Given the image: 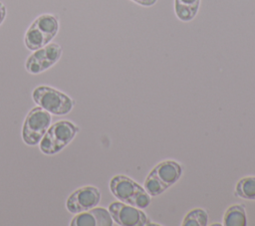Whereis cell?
Segmentation results:
<instances>
[{"mask_svg": "<svg viewBox=\"0 0 255 226\" xmlns=\"http://www.w3.org/2000/svg\"><path fill=\"white\" fill-rule=\"evenodd\" d=\"M52 123V114L37 106L27 113L21 131L22 140L29 146L39 144Z\"/></svg>", "mask_w": 255, "mask_h": 226, "instance_id": "cell-4", "label": "cell"}, {"mask_svg": "<svg viewBox=\"0 0 255 226\" xmlns=\"http://www.w3.org/2000/svg\"><path fill=\"white\" fill-rule=\"evenodd\" d=\"M223 225L225 226H245L246 211L244 206L237 204L230 206L224 213Z\"/></svg>", "mask_w": 255, "mask_h": 226, "instance_id": "cell-13", "label": "cell"}, {"mask_svg": "<svg viewBox=\"0 0 255 226\" xmlns=\"http://www.w3.org/2000/svg\"><path fill=\"white\" fill-rule=\"evenodd\" d=\"M149 173L157 177L168 188L180 178L182 168L180 164L174 160H164L155 165Z\"/></svg>", "mask_w": 255, "mask_h": 226, "instance_id": "cell-9", "label": "cell"}, {"mask_svg": "<svg viewBox=\"0 0 255 226\" xmlns=\"http://www.w3.org/2000/svg\"><path fill=\"white\" fill-rule=\"evenodd\" d=\"M62 57V48L58 43L50 42L26 59L25 69L29 74L38 75L53 67Z\"/></svg>", "mask_w": 255, "mask_h": 226, "instance_id": "cell-5", "label": "cell"}, {"mask_svg": "<svg viewBox=\"0 0 255 226\" xmlns=\"http://www.w3.org/2000/svg\"><path fill=\"white\" fill-rule=\"evenodd\" d=\"M71 226H112L114 220L106 208L94 207L90 210L75 214Z\"/></svg>", "mask_w": 255, "mask_h": 226, "instance_id": "cell-8", "label": "cell"}, {"mask_svg": "<svg viewBox=\"0 0 255 226\" xmlns=\"http://www.w3.org/2000/svg\"><path fill=\"white\" fill-rule=\"evenodd\" d=\"M108 210L114 222L121 226H144L148 224L147 217L140 208L122 201L111 203Z\"/></svg>", "mask_w": 255, "mask_h": 226, "instance_id": "cell-7", "label": "cell"}, {"mask_svg": "<svg viewBox=\"0 0 255 226\" xmlns=\"http://www.w3.org/2000/svg\"><path fill=\"white\" fill-rule=\"evenodd\" d=\"M34 103L54 115H66L75 107V101L67 94L46 85L36 87L32 92Z\"/></svg>", "mask_w": 255, "mask_h": 226, "instance_id": "cell-2", "label": "cell"}, {"mask_svg": "<svg viewBox=\"0 0 255 226\" xmlns=\"http://www.w3.org/2000/svg\"><path fill=\"white\" fill-rule=\"evenodd\" d=\"M6 14H7V10L5 5L0 1V25L4 22L5 18H6Z\"/></svg>", "mask_w": 255, "mask_h": 226, "instance_id": "cell-18", "label": "cell"}, {"mask_svg": "<svg viewBox=\"0 0 255 226\" xmlns=\"http://www.w3.org/2000/svg\"><path fill=\"white\" fill-rule=\"evenodd\" d=\"M144 189L150 196H157L167 189V187L154 175L149 173L144 181Z\"/></svg>", "mask_w": 255, "mask_h": 226, "instance_id": "cell-16", "label": "cell"}, {"mask_svg": "<svg viewBox=\"0 0 255 226\" xmlns=\"http://www.w3.org/2000/svg\"><path fill=\"white\" fill-rule=\"evenodd\" d=\"M101 201L100 190L92 185H86L73 191L66 200V209L72 214L90 210Z\"/></svg>", "mask_w": 255, "mask_h": 226, "instance_id": "cell-6", "label": "cell"}, {"mask_svg": "<svg viewBox=\"0 0 255 226\" xmlns=\"http://www.w3.org/2000/svg\"><path fill=\"white\" fill-rule=\"evenodd\" d=\"M133 2H135L138 5L144 6V7H148V6H152L153 4L156 3L157 0H131Z\"/></svg>", "mask_w": 255, "mask_h": 226, "instance_id": "cell-17", "label": "cell"}, {"mask_svg": "<svg viewBox=\"0 0 255 226\" xmlns=\"http://www.w3.org/2000/svg\"><path fill=\"white\" fill-rule=\"evenodd\" d=\"M79 130L78 125L67 119L51 123L39 142L40 151L46 155H54L62 151L71 143Z\"/></svg>", "mask_w": 255, "mask_h": 226, "instance_id": "cell-1", "label": "cell"}, {"mask_svg": "<svg viewBox=\"0 0 255 226\" xmlns=\"http://www.w3.org/2000/svg\"><path fill=\"white\" fill-rule=\"evenodd\" d=\"M31 24L36 26L51 42L59 32L60 29V22L59 18L50 13H44L39 15Z\"/></svg>", "mask_w": 255, "mask_h": 226, "instance_id": "cell-10", "label": "cell"}, {"mask_svg": "<svg viewBox=\"0 0 255 226\" xmlns=\"http://www.w3.org/2000/svg\"><path fill=\"white\" fill-rule=\"evenodd\" d=\"M235 195L249 200H255V176L241 178L235 186Z\"/></svg>", "mask_w": 255, "mask_h": 226, "instance_id": "cell-14", "label": "cell"}, {"mask_svg": "<svg viewBox=\"0 0 255 226\" xmlns=\"http://www.w3.org/2000/svg\"><path fill=\"white\" fill-rule=\"evenodd\" d=\"M199 4L200 0H174L176 17L183 22L192 20L198 12Z\"/></svg>", "mask_w": 255, "mask_h": 226, "instance_id": "cell-11", "label": "cell"}, {"mask_svg": "<svg viewBox=\"0 0 255 226\" xmlns=\"http://www.w3.org/2000/svg\"><path fill=\"white\" fill-rule=\"evenodd\" d=\"M112 194L120 201L143 209L150 203V195L131 178L126 175H116L110 181Z\"/></svg>", "mask_w": 255, "mask_h": 226, "instance_id": "cell-3", "label": "cell"}, {"mask_svg": "<svg viewBox=\"0 0 255 226\" xmlns=\"http://www.w3.org/2000/svg\"><path fill=\"white\" fill-rule=\"evenodd\" d=\"M50 42L46 36L33 24H31L25 32L24 35V44L26 48L30 51H36L43 48Z\"/></svg>", "mask_w": 255, "mask_h": 226, "instance_id": "cell-12", "label": "cell"}, {"mask_svg": "<svg viewBox=\"0 0 255 226\" xmlns=\"http://www.w3.org/2000/svg\"><path fill=\"white\" fill-rule=\"evenodd\" d=\"M208 221V215L207 212L201 208H196L191 211H189L183 221V226H205L207 225Z\"/></svg>", "mask_w": 255, "mask_h": 226, "instance_id": "cell-15", "label": "cell"}]
</instances>
